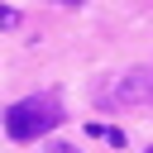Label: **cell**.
<instances>
[{
    "mask_svg": "<svg viewBox=\"0 0 153 153\" xmlns=\"http://www.w3.org/2000/svg\"><path fill=\"white\" fill-rule=\"evenodd\" d=\"M57 120H62V105L53 96H29V100H19V105L5 110V134L19 139V143H29V139L48 134Z\"/></svg>",
    "mask_w": 153,
    "mask_h": 153,
    "instance_id": "6da1fadb",
    "label": "cell"
},
{
    "mask_svg": "<svg viewBox=\"0 0 153 153\" xmlns=\"http://www.w3.org/2000/svg\"><path fill=\"white\" fill-rule=\"evenodd\" d=\"M14 19H19V14H14V10H5V5H0V29H5V24H14Z\"/></svg>",
    "mask_w": 153,
    "mask_h": 153,
    "instance_id": "7a4b0ae2",
    "label": "cell"
},
{
    "mask_svg": "<svg viewBox=\"0 0 153 153\" xmlns=\"http://www.w3.org/2000/svg\"><path fill=\"white\" fill-rule=\"evenodd\" d=\"M48 153H72V148L67 143H48Z\"/></svg>",
    "mask_w": 153,
    "mask_h": 153,
    "instance_id": "3957f363",
    "label": "cell"
},
{
    "mask_svg": "<svg viewBox=\"0 0 153 153\" xmlns=\"http://www.w3.org/2000/svg\"><path fill=\"white\" fill-rule=\"evenodd\" d=\"M148 153H153V148H148Z\"/></svg>",
    "mask_w": 153,
    "mask_h": 153,
    "instance_id": "277c9868",
    "label": "cell"
}]
</instances>
